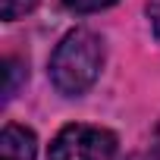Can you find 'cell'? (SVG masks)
<instances>
[{"label":"cell","mask_w":160,"mask_h":160,"mask_svg":"<svg viewBox=\"0 0 160 160\" xmlns=\"http://www.w3.org/2000/svg\"><path fill=\"white\" fill-rule=\"evenodd\" d=\"M0 157L3 160H35V135L22 126H7L0 135Z\"/></svg>","instance_id":"cell-3"},{"label":"cell","mask_w":160,"mask_h":160,"mask_svg":"<svg viewBox=\"0 0 160 160\" xmlns=\"http://www.w3.org/2000/svg\"><path fill=\"white\" fill-rule=\"evenodd\" d=\"M148 16H151V28H154V35H157V41H160V0H157V3H151Z\"/></svg>","instance_id":"cell-7"},{"label":"cell","mask_w":160,"mask_h":160,"mask_svg":"<svg viewBox=\"0 0 160 160\" xmlns=\"http://www.w3.org/2000/svg\"><path fill=\"white\" fill-rule=\"evenodd\" d=\"M116 151V138L107 129L72 122L60 129V135L50 144V160H110Z\"/></svg>","instance_id":"cell-2"},{"label":"cell","mask_w":160,"mask_h":160,"mask_svg":"<svg viewBox=\"0 0 160 160\" xmlns=\"http://www.w3.org/2000/svg\"><path fill=\"white\" fill-rule=\"evenodd\" d=\"M101 66H104L101 38L88 28H75L57 44V50L50 57V78L60 94L78 98L98 82Z\"/></svg>","instance_id":"cell-1"},{"label":"cell","mask_w":160,"mask_h":160,"mask_svg":"<svg viewBox=\"0 0 160 160\" xmlns=\"http://www.w3.org/2000/svg\"><path fill=\"white\" fill-rule=\"evenodd\" d=\"M63 3L69 10H75V13H98L104 7H113L116 0H63Z\"/></svg>","instance_id":"cell-5"},{"label":"cell","mask_w":160,"mask_h":160,"mask_svg":"<svg viewBox=\"0 0 160 160\" xmlns=\"http://www.w3.org/2000/svg\"><path fill=\"white\" fill-rule=\"evenodd\" d=\"M35 3H38V0H0V16H3L7 22H13V19L32 13Z\"/></svg>","instance_id":"cell-4"},{"label":"cell","mask_w":160,"mask_h":160,"mask_svg":"<svg viewBox=\"0 0 160 160\" xmlns=\"http://www.w3.org/2000/svg\"><path fill=\"white\" fill-rule=\"evenodd\" d=\"M16 69H19V63H16V60H7V69H3V75H7L3 98H7V101H10V98H13V91H16Z\"/></svg>","instance_id":"cell-6"}]
</instances>
